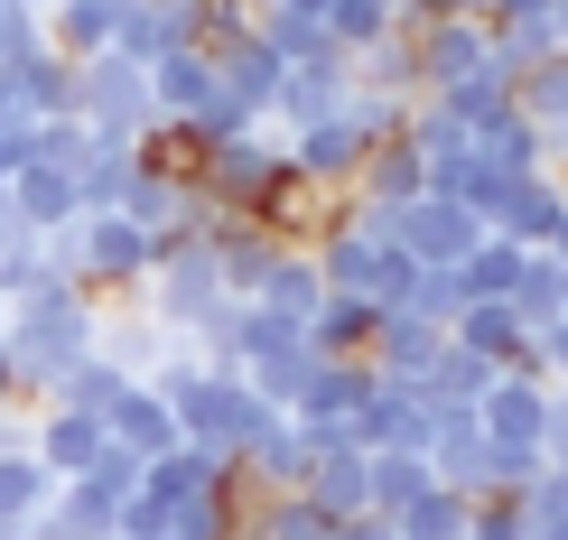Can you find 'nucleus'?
<instances>
[{"label": "nucleus", "mask_w": 568, "mask_h": 540, "mask_svg": "<svg viewBox=\"0 0 568 540\" xmlns=\"http://www.w3.org/2000/svg\"><path fill=\"white\" fill-rule=\"evenodd\" d=\"M233 466H243V495H298L307 485V429L290 410H262L243 429V448H233Z\"/></svg>", "instance_id": "nucleus-8"}, {"label": "nucleus", "mask_w": 568, "mask_h": 540, "mask_svg": "<svg viewBox=\"0 0 568 540\" xmlns=\"http://www.w3.org/2000/svg\"><path fill=\"white\" fill-rule=\"evenodd\" d=\"M103 438H112L122 457H140V466H150V457H169V448H178V419H169V401H159L150 383H131L122 401L103 410Z\"/></svg>", "instance_id": "nucleus-18"}, {"label": "nucleus", "mask_w": 568, "mask_h": 540, "mask_svg": "<svg viewBox=\"0 0 568 540\" xmlns=\"http://www.w3.org/2000/svg\"><path fill=\"white\" fill-rule=\"evenodd\" d=\"M485 383H494V364H485V355H466V345L447 336V345H438V364L419 373V401H429V410H476V401H485Z\"/></svg>", "instance_id": "nucleus-26"}, {"label": "nucleus", "mask_w": 568, "mask_h": 540, "mask_svg": "<svg viewBox=\"0 0 568 540\" xmlns=\"http://www.w3.org/2000/svg\"><path fill=\"white\" fill-rule=\"evenodd\" d=\"M373 391V364H317L307 391L290 401V419H354V401Z\"/></svg>", "instance_id": "nucleus-31"}, {"label": "nucleus", "mask_w": 568, "mask_h": 540, "mask_svg": "<svg viewBox=\"0 0 568 540\" xmlns=\"http://www.w3.org/2000/svg\"><path fill=\"white\" fill-rule=\"evenodd\" d=\"M400 38H410L419 93H457L466 75H485V57H494V29H485V19H419V29H400Z\"/></svg>", "instance_id": "nucleus-7"}, {"label": "nucleus", "mask_w": 568, "mask_h": 540, "mask_svg": "<svg viewBox=\"0 0 568 540\" xmlns=\"http://www.w3.org/2000/svg\"><path fill=\"white\" fill-rule=\"evenodd\" d=\"M513 103H523V122L540 131V150H550V169H568V47L559 57L523 65V84H513Z\"/></svg>", "instance_id": "nucleus-16"}, {"label": "nucleus", "mask_w": 568, "mask_h": 540, "mask_svg": "<svg viewBox=\"0 0 568 540\" xmlns=\"http://www.w3.org/2000/svg\"><path fill=\"white\" fill-rule=\"evenodd\" d=\"M550 29H559V47H568V0H550Z\"/></svg>", "instance_id": "nucleus-46"}, {"label": "nucleus", "mask_w": 568, "mask_h": 540, "mask_svg": "<svg viewBox=\"0 0 568 540\" xmlns=\"http://www.w3.org/2000/svg\"><path fill=\"white\" fill-rule=\"evenodd\" d=\"M326 522L307 495H243V540H326Z\"/></svg>", "instance_id": "nucleus-27"}, {"label": "nucleus", "mask_w": 568, "mask_h": 540, "mask_svg": "<svg viewBox=\"0 0 568 540\" xmlns=\"http://www.w3.org/2000/svg\"><path fill=\"white\" fill-rule=\"evenodd\" d=\"M400 10H410V0H326V38H336L345 57H364L373 38H400Z\"/></svg>", "instance_id": "nucleus-32"}, {"label": "nucleus", "mask_w": 568, "mask_h": 540, "mask_svg": "<svg viewBox=\"0 0 568 540\" xmlns=\"http://www.w3.org/2000/svg\"><path fill=\"white\" fill-rule=\"evenodd\" d=\"M0 410H19V383H10V345H0Z\"/></svg>", "instance_id": "nucleus-45"}, {"label": "nucleus", "mask_w": 568, "mask_h": 540, "mask_svg": "<svg viewBox=\"0 0 568 540\" xmlns=\"http://www.w3.org/2000/svg\"><path fill=\"white\" fill-rule=\"evenodd\" d=\"M540 252H550V262L568 271V205H559V224H550V243H540Z\"/></svg>", "instance_id": "nucleus-44"}, {"label": "nucleus", "mask_w": 568, "mask_h": 540, "mask_svg": "<svg viewBox=\"0 0 568 540\" xmlns=\"http://www.w3.org/2000/svg\"><path fill=\"white\" fill-rule=\"evenodd\" d=\"M540 457L568 466V383H550V419H540Z\"/></svg>", "instance_id": "nucleus-41"}, {"label": "nucleus", "mask_w": 568, "mask_h": 540, "mask_svg": "<svg viewBox=\"0 0 568 540\" xmlns=\"http://www.w3.org/2000/svg\"><path fill=\"white\" fill-rule=\"evenodd\" d=\"M523 262H531L523 243H504V233H485V243H476V252L457 262V279H466V298H513V279H523Z\"/></svg>", "instance_id": "nucleus-34"}, {"label": "nucleus", "mask_w": 568, "mask_h": 540, "mask_svg": "<svg viewBox=\"0 0 568 540\" xmlns=\"http://www.w3.org/2000/svg\"><path fill=\"white\" fill-rule=\"evenodd\" d=\"M513 503H523V522H531V531L568 522V466H540V476H531V485H523Z\"/></svg>", "instance_id": "nucleus-39"}, {"label": "nucleus", "mask_w": 568, "mask_h": 540, "mask_svg": "<svg viewBox=\"0 0 568 540\" xmlns=\"http://www.w3.org/2000/svg\"><path fill=\"white\" fill-rule=\"evenodd\" d=\"M345 196H364V205H410V196H429V169H419V150L410 140H383V150L354 169Z\"/></svg>", "instance_id": "nucleus-23"}, {"label": "nucleus", "mask_w": 568, "mask_h": 540, "mask_svg": "<svg viewBox=\"0 0 568 540\" xmlns=\"http://www.w3.org/2000/svg\"><path fill=\"white\" fill-rule=\"evenodd\" d=\"M205 252H215V271H224V298H252L290 243H280L262 215H224V205H215V224H205Z\"/></svg>", "instance_id": "nucleus-10"}, {"label": "nucleus", "mask_w": 568, "mask_h": 540, "mask_svg": "<svg viewBox=\"0 0 568 540\" xmlns=\"http://www.w3.org/2000/svg\"><path fill=\"white\" fill-rule=\"evenodd\" d=\"M317 298H326V279H317V252H280V262H271V279H262V289H252V308H262V317H280V326H307V317H317Z\"/></svg>", "instance_id": "nucleus-19"}, {"label": "nucleus", "mask_w": 568, "mask_h": 540, "mask_svg": "<svg viewBox=\"0 0 568 540\" xmlns=\"http://www.w3.org/2000/svg\"><path fill=\"white\" fill-rule=\"evenodd\" d=\"M447 336H457L466 355H485L494 373H513V364H523V317H513L504 298H466V317L447 326Z\"/></svg>", "instance_id": "nucleus-25"}, {"label": "nucleus", "mask_w": 568, "mask_h": 540, "mask_svg": "<svg viewBox=\"0 0 568 540\" xmlns=\"http://www.w3.org/2000/svg\"><path fill=\"white\" fill-rule=\"evenodd\" d=\"M531 540H540V531H531Z\"/></svg>", "instance_id": "nucleus-50"}, {"label": "nucleus", "mask_w": 568, "mask_h": 540, "mask_svg": "<svg viewBox=\"0 0 568 540\" xmlns=\"http://www.w3.org/2000/svg\"><path fill=\"white\" fill-rule=\"evenodd\" d=\"M540 466H550V457L523 448V438H485V448H476V495H523Z\"/></svg>", "instance_id": "nucleus-36"}, {"label": "nucleus", "mask_w": 568, "mask_h": 540, "mask_svg": "<svg viewBox=\"0 0 568 540\" xmlns=\"http://www.w3.org/2000/svg\"><path fill=\"white\" fill-rule=\"evenodd\" d=\"M112 438H103V419H84V410H57V401H38L29 410V457L47 466V476H93V457H103Z\"/></svg>", "instance_id": "nucleus-12"}, {"label": "nucleus", "mask_w": 568, "mask_h": 540, "mask_svg": "<svg viewBox=\"0 0 568 540\" xmlns=\"http://www.w3.org/2000/svg\"><path fill=\"white\" fill-rule=\"evenodd\" d=\"M504 308L523 317V336L559 317V262H550V252H531V262H523V279H513V298H504Z\"/></svg>", "instance_id": "nucleus-38"}, {"label": "nucleus", "mask_w": 568, "mask_h": 540, "mask_svg": "<svg viewBox=\"0 0 568 540\" xmlns=\"http://www.w3.org/2000/svg\"><path fill=\"white\" fill-rule=\"evenodd\" d=\"M131 308L159 317L169 336H196L205 308H224V271H215V252H205V243H169V252L150 262V279L131 289Z\"/></svg>", "instance_id": "nucleus-4"}, {"label": "nucleus", "mask_w": 568, "mask_h": 540, "mask_svg": "<svg viewBox=\"0 0 568 540\" xmlns=\"http://www.w3.org/2000/svg\"><path fill=\"white\" fill-rule=\"evenodd\" d=\"M0 122H19V103H10V75H0Z\"/></svg>", "instance_id": "nucleus-47"}, {"label": "nucleus", "mask_w": 568, "mask_h": 540, "mask_svg": "<svg viewBox=\"0 0 568 540\" xmlns=\"http://www.w3.org/2000/svg\"><path fill=\"white\" fill-rule=\"evenodd\" d=\"M466 512H476V495H457V485H429L410 512H400V540H466Z\"/></svg>", "instance_id": "nucleus-35"}, {"label": "nucleus", "mask_w": 568, "mask_h": 540, "mask_svg": "<svg viewBox=\"0 0 568 540\" xmlns=\"http://www.w3.org/2000/svg\"><path fill=\"white\" fill-rule=\"evenodd\" d=\"M75 252H84V298H131L140 279H150V262H159V243L150 233H140L122 205H112V215H75Z\"/></svg>", "instance_id": "nucleus-5"}, {"label": "nucleus", "mask_w": 568, "mask_h": 540, "mask_svg": "<svg viewBox=\"0 0 568 540\" xmlns=\"http://www.w3.org/2000/svg\"><path fill=\"white\" fill-rule=\"evenodd\" d=\"M205 93H215V57H205V47H169V57L150 65V103H159V122H186Z\"/></svg>", "instance_id": "nucleus-22"}, {"label": "nucleus", "mask_w": 568, "mask_h": 540, "mask_svg": "<svg viewBox=\"0 0 568 540\" xmlns=\"http://www.w3.org/2000/svg\"><path fill=\"white\" fill-rule=\"evenodd\" d=\"M122 391H131V373H122V364L84 355V364H65L57 383H47V401H57V410H84V419H103L112 401H122Z\"/></svg>", "instance_id": "nucleus-29"}, {"label": "nucleus", "mask_w": 568, "mask_h": 540, "mask_svg": "<svg viewBox=\"0 0 568 540\" xmlns=\"http://www.w3.org/2000/svg\"><path fill=\"white\" fill-rule=\"evenodd\" d=\"M75 122L93 140H150L159 131V103H150V65H131V57H75Z\"/></svg>", "instance_id": "nucleus-3"}, {"label": "nucleus", "mask_w": 568, "mask_h": 540, "mask_svg": "<svg viewBox=\"0 0 568 540\" xmlns=\"http://www.w3.org/2000/svg\"><path fill=\"white\" fill-rule=\"evenodd\" d=\"M429 485L438 476H429V457H419V448H373V512H383V522H400Z\"/></svg>", "instance_id": "nucleus-30"}, {"label": "nucleus", "mask_w": 568, "mask_h": 540, "mask_svg": "<svg viewBox=\"0 0 568 540\" xmlns=\"http://www.w3.org/2000/svg\"><path fill=\"white\" fill-rule=\"evenodd\" d=\"M540 419H550V383H540V373H494L485 401H476L485 438H523V448H540Z\"/></svg>", "instance_id": "nucleus-13"}, {"label": "nucleus", "mask_w": 568, "mask_h": 540, "mask_svg": "<svg viewBox=\"0 0 568 540\" xmlns=\"http://www.w3.org/2000/svg\"><path fill=\"white\" fill-rule=\"evenodd\" d=\"M93 326H103V298L84 289H38V298H10L0 308V345H10V383H19V410L47 401L65 364L93 355Z\"/></svg>", "instance_id": "nucleus-1"}, {"label": "nucleus", "mask_w": 568, "mask_h": 540, "mask_svg": "<svg viewBox=\"0 0 568 540\" xmlns=\"http://www.w3.org/2000/svg\"><path fill=\"white\" fill-rule=\"evenodd\" d=\"M29 169V122H0V186Z\"/></svg>", "instance_id": "nucleus-42"}, {"label": "nucleus", "mask_w": 568, "mask_h": 540, "mask_svg": "<svg viewBox=\"0 0 568 540\" xmlns=\"http://www.w3.org/2000/svg\"><path fill=\"white\" fill-rule=\"evenodd\" d=\"M307 503L326 512V522H345V512H373V448H326V457H307V485H298Z\"/></svg>", "instance_id": "nucleus-15"}, {"label": "nucleus", "mask_w": 568, "mask_h": 540, "mask_svg": "<svg viewBox=\"0 0 568 540\" xmlns=\"http://www.w3.org/2000/svg\"><path fill=\"white\" fill-rule=\"evenodd\" d=\"M131 177H140L131 140H93V150L75 159V215H112V205L131 196Z\"/></svg>", "instance_id": "nucleus-21"}, {"label": "nucleus", "mask_w": 568, "mask_h": 540, "mask_svg": "<svg viewBox=\"0 0 568 540\" xmlns=\"http://www.w3.org/2000/svg\"><path fill=\"white\" fill-rule=\"evenodd\" d=\"M0 540H29V522H0Z\"/></svg>", "instance_id": "nucleus-48"}, {"label": "nucleus", "mask_w": 568, "mask_h": 540, "mask_svg": "<svg viewBox=\"0 0 568 540\" xmlns=\"http://www.w3.org/2000/svg\"><path fill=\"white\" fill-rule=\"evenodd\" d=\"M159 540H243V485H215V495L169 503V531Z\"/></svg>", "instance_id": "nucleus-28"}, {"label": "nucleus", "mask_w": 568, "mask_h": 540, "mask_svg": "<svg viewBox=\"0 0 568 540\" xmlns=\"http://www.w3.org/2000/svg\"><path fill=\"white\" fill-rule=\"evenodd\" d=\"M559 317H568V271H559Z\"/></svg>", "instance_id": "nucleus-49"}, {"label": "nucleus", "mask_w": 568, "mask_h": 540, "mask_svg": "<svg viewBox=\"0 0 568 540\" xmlns=\"http://www.w3.org/2000/svg\"><path fill=\"white\" fill-rule=\"evenodd\" d=\"M326 540H400V531L383 522V512H345V522H336V531H326Z\"/></svg>", "instance_id": "nucleus-43"}, {"label": "nucleus", "mask_w": 568, "mask_h": 540, "mask_svg": "<svg viewBox=\"0 0 568 540\" xmlns=\"http://www.w3.org/2000/svg\"><path fill=\"white\" fill-rule=\"evenodd\" d=\"M345 122H354V140H364V150H383V140H400L410 131V93H373V84H345Z\"/></svg>", "instance_id": "nucleus-33"}, {"label": "nucleus", "mask_w": 568, "mask_h": 540, "mask_svg": "<svg viewBox=\"0 0 568 540\" xmlns=\"http://www.w3.org/2000/svg\"><path fill=\"white\" fill-rule=\"evenodd\" d=\"M400 317H429V326H457L466 317V279L457 271H410V289L392 298Z\"/></svg>", "instance_id": "nucleus-37"}, {"label": "nucleus", "mask_w": 568, "mask_h": 540, "mask_svg": "<svg viewBox=\"0 0 568 540\" xmlns=\"http://www.w3.org/2000/svg\"><path fill=\"white\" fill-rule=\"evenodd\" d=\"M280 159H290V169L317 186V196H345L354 186V169H364V140H354V122L345 112H326V122H298V131H280Z\"/></svg>", "instance_id": "nucleus-9"}, {"label": "nucleus", "mask_w": 568, "mask_h": 540, "mask_svg": "<svg viewBox=\"0 0 568 540\" xmlns=\"http://www.w3.org/2000/svg\"><path fill=\"white\" fill-rule=\"evenodd\" d=\"M438 345H447V326H429V317H400V308H383V326H373V345H364V364L383 373V383H410V391H419V373L438 364Z\"/></svg>", "instance_id": "nucleus-14"}, {"label": "nucleus", "mask_w": 568, "mask_h": 540, "mask_svg": "<svg viewBox=\"0 0 568 540\" xmlns=\"http://www.w3.org/2000/svg\"><path fill=\"white\" fill-rule=\"evenodd\" d=\"M373 326H383V308H373V298H345V289H326V298H317V317H307L298 336H307V355H317V364H364Z\"/></svg>", "instance_id": "nucleus-17"}, {"label": "nucleus", "mask_w": 568, "mask_h": 540, "mask_svg": "<svg viewBox=\"0 0 568 540\" xmlns=\"http://www.w3.org/2000/svg\"><path fill=\"white\" fill-rule=\"evenodd\" d=\"M298 169L280 159V131H243V140H215V150H196V186L205 205H224V215H271L280 186H290Z\"/></svg>", "instance_id": "nucleus-2"}, {"label": "nucleus", "mask_w": 568, "mask_h": 540, "mask_svg": "<svg viewBox=\"0 0 568 540\" xmlns=\"http://www.w3.org/2000/svg\"><path fill=\"white\" fill-rule=\"evenodd\" d=\"M10 215L29 224V233H57V224H75V169H19L10 186Z\"/></svg>", "instance_id": "nucleus-24"}, {"label": "nucleus", "mask_w": 568, "mask_h": 540, "mask_svg": "<svg viewBox=\"0 0 568 540\" xmlns=\"http://www.w3.org/2000/svg\"><path fill=\"white\" fill-rule=\"evenodd\" d=\"M392 243L410 252L419 271H457L466 252L485 243V224L466 215L457 196H438V186H429V196H410V205H400V215H392Z\"/></svg>", "instance_id": "nucleus-6"}, {"label": "nucleus", "mask_w": 568, "mask_h": 540, "mask_svg": "<svg viewBox=\"0 0 568 540\" xmlns=\"http://www.w3.org/2000/svg\"><path fill=\"white\" fill-rule=\"evenodd\" d=\"M345 429H354V448H419L429 457V401L410 383H383V373H373V391L354 401Z\"/></svg>", "instance_id": "nucleus-11"}, {"label": "nucleus", "mask_w": 568, "mask_h": 540, "mask_svg": "<svg viewBox=\"0 0 568 540\" xmlns=\"http://www.w3.org/2000/svg\"><path fill=\"white\" fill-rule=\"evenodd\" d=\"M559 177H568V169H559Z\"/></svg>", "instance_id": "nucleus-51"}, {"label": "nucleus", "mask_w": 568, "mask_h": 540, "mask_svg": "<svg viewBox=\"0 0 568 540\" xmlns=\"http://www.w3.org/2000/svg\"><path fill=\"white\" fill-rule=\"evenodd\" d=\"M466 540H531V522H523V503H513V495H476Z\"/></svg>", "instance_id": "nucleus-40"}, {"label": "nucleus", "mask_w": 568, "mask_h": 540, "mask_svg": "<svg viewBox=\"0 0 568 540\" xmlns=\"http://www.w3.org/2000/svg\"><path fill=\"white\" fill-rule=\"evenodd\" d=\"M559 205H568V177H559V169H540V177H523V186L504 196L494 233H504V243H523V252H540V243H550V224H559Z\"/></svg>", "instance_id": "nucleus-20"}]
</instances>
